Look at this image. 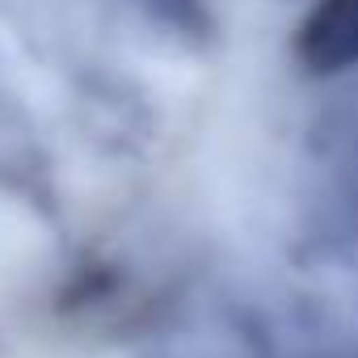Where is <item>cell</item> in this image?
I'll return each instance as SVG.
<instances>
[{"instance_id": "cell-1", "label": "cell", "mask_w": 358, "mask_h": 358, "mask_svg": "<svg viewBox=\"0 0 358 358\" xmlns=\"http://www.w3.org/2000/svg\"><path fill=\"white\" fill-rule=\"evenodd\" d=\"M299 59L312 72L358 64V0H320L299 26Z\"/></svg>"}]
</instances>
